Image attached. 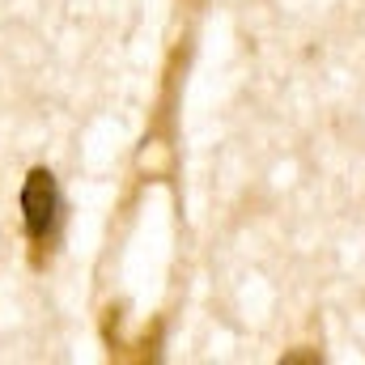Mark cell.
<instances>
[{"mask_svg": "<svg viewBox=\"0 0 365 365\" xmlns=\"http://www.w3.org/2000/svg\"><path fill=\"white\" fill-rule=\"evenodd\" d=\"M56 212H60V191L51 170H30V179L21 187V217H26V234L34 242H47V234L56 230Z\"/></svg>", "mask_w": 365, "mask_h": 365, "instance_id": "1", "label": "cell"}]
</instances>
